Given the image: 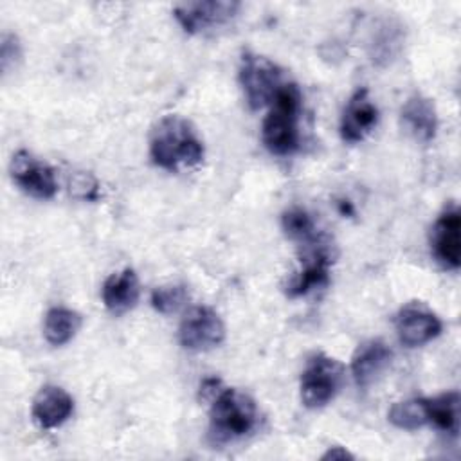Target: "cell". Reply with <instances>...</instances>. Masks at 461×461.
Here are the masks:
<instances>
[{
	"instance_id": "cell-20",
	"label": "cell",
	"mask_w": 461,
	"mask_h": 461,
	"mask_svg": "<svg viewBox=\"0 0 461 461\" xmlns=\"http://www.w3.org/2000/svg\"><path fill=\"white\" fill-rule=\"evenodd\" d=\"M283 230L288 238L301 243H308L317 236L310 214L299 207H294L283 214Z\"/></svg>"
},
{
	"instance_id": "cell-12",
	"label": "cell",
	"mask_w": 461,
	"mask_h": 461,
	"mask_svg": "<svg viewBox=\"0 0 461 461\" xmlns=\"http://www.w3.org/2000/svg\"><path fill=\"white\" fill-rule=\"evenodd\" d=\"M378 122V108L369 97L367 88H358L349 97L342 119H340V137L344 142L357 144L366 139V135Z\"/></svg>"
},
{
	"instance_id": "cell-6",
	"label": "cell",
	"mask_w": 461,
	"mask_h": 461,
	"mask_svg": "<svg viewBox=\"0 0 461 461\" xmlns=\"http://www.w3.org/2000/svg\"><path fill=\"white\" fill-rule=\"evenodd\" d=\"M225 339L221 317L209 306H193L182 319L178 340L189 351H207Z\"/></svg>"
},
{
	"instance_id": "cell-17",
	"label": "cell",
	"mask_w": 461,
	"mask_h": 461,
	"mask_svg": "<svg viewBox=\"0 0 461 461\" xmlns=\"http://www.w3.org/2000/svg\"><path fill=\"white\" fill-rule=\"evenodd\" d=\"M81 328V315L70 308L54 306L47 312L43 322V335L49 344L63 346L74 339Z\"/></svg>"
},
{
	"instance_id": "cell-7",
	"label": "cell",
	"mask_w": 461,
	"mask_h": 461,
	"mask_svg": "<svg viewBox=\"0 0 461 461\" xmlns=\"http://www.w3.org/2000/svg\"><path fill=\"white\" fill-rule=\"evenodd\" d=\"M304 245L308 247V250L301 259L303 267L285 285V292L288 297H301L313 288L326 286L330 281V265L333 259L328 245L322 243L319 236Z\"/></svg>"
},
{
	"instance_id": "cell-4",
	"label": "cell",
	"mask_w": 461,
	"mask_h": 461,
	"mask_svg": "<svg viewBox=\"0 0 461 461\" xmlns=\"http://www.w3.org/2000/svg\"><path fill=\"white\" fill-rule=\"evenodd\" d=\"M342 384L344 366L326 353H313L301 373V400L308 409H321L337 396Z\"/></svg>"
},
{
	"instance_id": "cell-21",
	"label": "cell",
	"mask_w": 461,
	"mask_h": 461,
	"mask_svg": "<svg viewBox=\"0 0 461 461\" xmlns=\"http://www.w3.org/2000/svg\"><path fill=\"white\" fill-rule=\"evenodd\" d=\"M185 301H187V290L182 285L160 286L151 292V306L164 315L178 312Z\"/></svg>"
},
{
	"instance_id": "cell-18",
	"label": "cell",
	"mask_w": 461,
	"mask_h": 461,
	"mask_svg": "<svg viewBox=\"0 0 461 461\" xmlns=\"http://www.w3.org/2000/svg\"><path fill=\"white\" fill-rule=\"evenodd\" d=\"M427 418L436 429L456 436L459 430V394L456 391L425 398Z\"/></svg>"
},
{
	"instance_id": "cell-9",
	"label": "cell",
	"mask_w": 461,
	"mask_h": 461,
	"mask_svg": "<svg viewBox=\"0 0 461 461\" xmlns=\"http://www.w3.org/2000/svg\"><path fill=\"white\" fill-rule=\"evenodd\" d=\"M238 2L207 0V2H182L173 7V16L185 32H200L214 25H221L236 16Z\"/></svg>"
},
{
	"instance_id": "cell-19",
	"label": "cell",
	"mask_w": 461,
	"mask_h": 461,
	"mask_svg": "<svg viewBox=\"0 0 461 461\" xmlns=\"http://www.w3.org/2000/svg\"><path fill=\"white\" fill-rule=\"evenodd\" d=\"M389 421L403 430H416L429 423L427 418V403L425 398H411L403 402H396L387 414Z\"/></svg>"
},
{
	"instance_id": "cell-11",
	"label": "cell",
	"mask_w": 461,
	"mask_h": 461,
	"mask_svg": "<svg viewBox=\"0 0 461 461\" xmlns=\"http://www.w3.org/2000/svg\"><path fill=\"white\" fill-rule=\"evenodd\" d=\"M461 216L456 205L447 207L432 225L430 245L436 259L450 270L461 263Z\"/></svg>"
},
{
	"instance_id": "cell-15",
	"label": "cell",
	"mask_w": 461,
	"mask_h": 461,
	"mask_svg": "<svg viewBox=\"0 0 461 461\" xmlns=\"http://www.w3.org/2000/svg\"><path fill=\"white\" fill-rule=\"evenodd\" d=\"M402 124L416 140H432L438 130V113L434 103L421 94L411 95L402 106Z\"/></svg>"
},
{
	"instance_id": "cell-2",
	"label": "cell",
	"mask_w": 461,
	"mask_h": 461,
	"mask_svg": "<svg viewBox=\"0 0 461 461\" xmlns=\"http://www.w3.org/2000/svg\"><path fill=\"white\" fill-rule=\"evenodd\" d=\"M207 400H211L209 439L214 445L236 441L254 430L258 423V407L247 393L223 387L220 382Z\"/></svg>"
},
{
	"instance_id": "cell-14",
	"label": "cell",
	"mask_w": 461,
	"mask_h": 461,
	"mask_svg": "<svg viewBox=\"0 0 461 461\" xmlns=\"http://www.w3.org/2000/svg\"><path fill=\"white\" fill-rule=\"evenodd\" d=\"M74 411L72 396L58 385H43L32 400V418L43 429L59 427Z\"/></svg>"
},
{
	"instance_id": "cell-1",
	"label": "cell",
	"mask_w": 461,
	"mask_h": 461,
	"mask_svg": "<svg viewBox=\"0 0 461 461\" xmlns=\"http://www.w3.org/2000/svg\"><path fill=\"white\" fill-rule=\"evenodd\" d=\"M153 162L167 171L196 166L203 158V144L189 121L178 115L162 117L149 137Z\"/></svg>"
},
{
	"instance_id": "cell-5",
	"label": "cell",
	"mask_w": 461,
	"mask_h": 461,
	"mask_svg": "<svg viewBox=\"0 0 461 461\" xmlns=\"http://www.w3.org/2000/svg\"><path fill=\"white\" fill-rule=\"evenodd\" d=\"M240 85L249 106L259 110L276 97L283 85V72L272 59L247 50L240 63Z\"/></svg>"
},
{
	"instance_id": "cell-3",
	"label": "cell",
	"mask_w": 461,
	"mask_h": 461,
	"mask_svg": "<svg viewBox=\"0 0 461 461\" xmlns=\"http://www.w3.org/2000/svg\"><path fill=\"white\" fill-rule=\"evenodd\" d=\"M299 88L294 83H283L261 126V139L270 153L290 155L299 148Z\"/></svg>"
},
{
	"instance_id": "cell-10",
	"label": "cell",
	"mask_w": 461,
	"mask_h": 461,
	"mask_svg": "<svg viewBox=\"0 0 461 461\" xmlns=\"http://www.w3.org/2000/svg\"><path fill=\"white\" fill-rule=\"evenodd\" d=\"M441 321L423 303H409L396 315V333L407 348H418L441 333Z\"/></svg>"
},
{
	"instance_id": "cell-13",
	"label": "cell",
	"mask_w": 461,
	"mask_h": 461,
	"mask_svg": "<svg viewBox=\"0 0 461 461\" xmlns=\"http://www.w3.org/2000/svg\"><path fill=\"white\" fill-rule=\"evenodd\" d=\"M391 358L393 351L380 339H371L358 344L351 358V375L357 385H371L389 367Z\"/></svg>"
},
{
	"instance_id": "cell-22",
	"label": "cell",
	"mask_w": 461,
	"mask_h": 461,
	"mask_svg": "<svg viewBox=\"0 0 461 461\" xmlns=\"http://www.w3.org/2000/svg\"><path fill=\"white\" fill-rule=\"evenodd\" d=\"M346 457H353L346 448L342 447H331L324 456L322 459H346Z\"/></svg>"
},
{
	"instance_id": "cell-16",
	"label": "cell",
	"mask_w": 461,
	"mask_h": 461,
	"mask_svg": "<svg viewBox=\"0 0 461 461\" xmlns=\"http://www.w3.org/2000/svg\"><path fill=\"white\" fill-rule=\"evenodd\" d=\"M139 277L133 268H122L106 277L101 288V297L108 312L124 313L139 301Z\"/></svg>"
},
{
	"instance_id": "cell-8",
	"label": "cell",
	"mask_w": 461,
	"mask_h": 461,
	"mask_svg": "<svg viewBox=\"0 0 461 461\" xmlns=\"http://www.w3.org/2000/svg\"><path fill=\"white\" fill-rule=\"evenodd\" d=\"M9 171L16 185L34 198L49 200L58 191L54 169L25 149H20L13 155Z\"/></svg>"
}]
</instances>
